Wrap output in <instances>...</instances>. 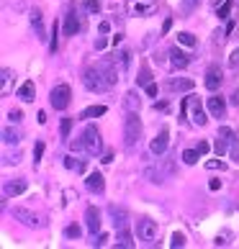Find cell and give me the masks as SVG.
Returning a JSON list of instances; mask_svg holds the SVG:
<instances>
[{"label":"cell","instance_id":"17","mask_svg":"<svg viewBox=\"0 0 239 249\" xmlns=\"http://www.w3.org/2000/svg\"><path fill=\"white\" fill-rule=\"evenodd\" d=\"M11 213H13V218H18V221H21V224H26V226H39V218H36L34 213H31V211L29 208H21V206H16L13 211H11Z\"/></svg>","mask_w":239,"mask_h":249},{"label":"cell","instance_id":"30","mask_svg":"<svg viewBox=\"0 0 239 249\" xmlns=\"http://www.w3.org/2000/svg\"><path fill=\"white\" fill-rule=\"evenodd\" d=\"M178 44H183V47H196V36L188 34V31H180L178 34Z\"/></svg>","mask_w":239,"mask_h":249},{"label":"cell","instance_id":"4","mask_svg":"<svg viewBox=\"0 0 239 249\" xmlns=\"http://www.w3.org/2000/svg\"><path fill=\"white\" fill-rule=\"evenodd\" d=\"M157 11V0H126V13L134 18H147Z\"/></svg>","mask_w":239,"mask_h":249},{"label":"cell","instance_id":"37","mask_svg":"<svg viewBox=\"0 0 239 249\" xmlns=\"http://www.w3.org/2000/svg\"><path fill=\"white\" fill-rule=\"evenodd\" d=\"M82 231H80V226L77 224H70L67 229H64V236H67V239H77Z\"/></svg>","mask_w":239,"mask_h":249},{"label":"cell","instance_id":"12","mask_svg":"<svg viewBox=\"0 0 239 249\" xmlns=\"http://www.w3.org/2000/svg\"><path fill=\"white\" fill-rule=\"evenodd\" d=\"M80 31V18H77V8L70 5L67 13H64V34L67 36H75Z\"/></svg>","mask_w":239,"mask_h":249},{"label":"cell","instance_id":"3","mask_svg":"<svg viewBox=\"0 0 239 249\" xmlns=\"http://www.w3.org/2000/svg\"><path fill=\"white\" fill-rule=\"evenodd\" d=\"M82 85H85L90 93H103V90L111 88V85L106 82V77L100 75L98 67H88V70H85V75H82Z\"/></svg>","mask_w":239,"mask_h":249},{"label":"cell","instance_id":"13","mask_svg":"<svg viewBox=\"0 0 239 249\" xmlns=\"http://www.w3.org/2000/svg\"><path fill=\"white\" fill-rule=\"evenodd\" d=\"M31 29H34V36H36L39 41L47 39V29H44V16H41L39 8H34V11H31Z\"/></svg>","mask_w":239,"mask_h":249},{"label":"cell","instance_id":"31","mask_svg":"<svg viewBox=\"0 0 239 249\" xmlns=\"http://www.w3.org/2000/svg\"><path fill=\"white\" fill-rule=\"evenodd\" d=\"M198 157H201L198 149H185V152H183V162H185V164H196Z\"/></svg>","mask_w":239,"mask_h":249},{"label":"cell","instance_id":"45","mask_svg":"<svg viewBox=\"0 0 239 249\" xmlns=\"http://www.w3.org/2000/svg\"><path fill=\"white\" fill-rule=\"evenodd\" d=\"M229 154H232V160H234V162L239 164V144H234L232 149H229Z\"/></svg>","mask_w":239,"mask_h":249},{"label":"cell","instance_id":"9","mask_svg":"<svg viewBox=\"0 0 239 249\" xmlns=\"http://www.w3.org/2000/svg\"><path fill=\"white\" fill-rule=\"evenodd\" d=\"M95 67L100 70V75H103L106 77V82H108V85H116V82H118V70H116V59H98L95 62Z\"/></svg>","mask_w":239,"mask_h":249},{"label":"cell","instance_id":"5","mask_svg":"<svg viewBox=\"0 0 239 249\" xmlns=\"http://www.w3.org/2000/svg\"><path fill=\"white\" fill-rule=\"evenodd\" d=\"M70 100H72V90H70V85H54L52 88V93H49V103H52V108L54 110H64L70 106Z\"/></svg>","mask_w":239,"mask_h":249},{"label":"cell","instance_id":"24","mask_svg":"<svg viewBox=\"0 0 239 249\" xmlns=\"http://www.w3.org/2000/svg\"><path fill=\"white\" fill-rule=\"evenodd\" d=\"M124 106H126V110H139V106H142L139 93H136V90H129L124 95Z\"/></svg>","mask_w":239,"mask_h":249},{"label":"cell","instance_id":"42","mask_svg":"<svg viewBox=\"0 0 239 249\" xmlns=\"http://www.w3.org/2000/svg\"><path fill=\"white\" fill-rule=\"evenodd\" d=\"M229 67H239V49L232 52V57H229Z\"/></svg>","mask_w":239,"mask_h":249},{"label":"cell","instance_id":"16","mask_svg":"<svg viewBox=\"0 0 239 249\" xmlns=\"http://www.w3.org/2000/svg\"><path fill=\"white\" fill-rule=\"evenodd\" d=\"M85 224H88V231L93 234V236L100 231V211H98L95 206H90V208L85 211Z\"/></svg>","mask_w":239,"mask_h":249},{"label":"cell","instance_id":"46","mask_svg":"<svg viewBox=\"0 0 239 249\" xmlns=\"http://www.w3.org/2000/svg\"><path fill=\"white\" fill-rule=\"evenodd\" d=\"M147 95H157V85H154V82H149V85H147Z\"/></svg>","mask_w":239,"mask_h":249},{"label":"cell","instance_id":"29","mask_svg":"<svg viewBox=\"0 0 239 249\" xmlns=\"http://www.w3.org/2000/svg\"><path fill=\"white\" fill-rule=\"evenodd\" d=\"M232 8H234V0H224V3L216 8V16H219V18H229V13H232Z\"/></svg>","mask_w":239,"mask_h":249},{"label":"cell","instance_id":"51","mask_svg":"<svg viewBox=\"0 0 239 249\" xmlns=\"http://www.w3.org/2000/svg\"><path fill=\"white\" fill-rule=\"evenodd\" d=\"M98 29H100V34H108V31H111V23H106V21H103V23L98 26Z\"/></svg>","mask_w":239,"mask_h":249},{"label":"cell","instance_id":"49","mask_svg":"<svg viewBox=\"0 0 239 249\" xmlns=\"http://www.w3.org/2000/svg\"><path fill=\"white\" fill-rule=\"evenodd\" d=\"M229 100H232V106H239V88L232 93V98H229Z\"/></svg>","mask_w":239,"mask_h":249},{"label":"cell","instance_id":"38","mask_svg":"<svg viewBox=\"0 0 239 249\" xmlns=\"http://www.w3.org/2000/svg\"><path fill=\"white\" fill-rule=\"evenodd\" d=\"M57 47H59V39H57V23H54V29H52V41H49V52L54 54V52H57Z\"/></svg>","mask_w":239,"mask_h":249},{"label":"cell","instance_id":"2","mask_svg":"<svg viewBox=\"0 0 239 249\" xmlns=\"http://www.w3.org/2000/svg\"><path fill=\"white\" fill-rule=\"evenodd\" d=\"M80 142L82 146H85V154L90 157H98L100 152H103V142H100V131L95 126H85L82 128V134H80Z\"/></svg>","mask_w":239,"mask_h":249},{"label":"cell","instance_id":"19","mask_svg":"<svg viewBox=\"0 0 239 249\" xmlns=\"http://www.w3.org/2000/svg\"><path fill=\"white\" fill-rule=\"evenodd\" d=\"M85 185H88L90 193L100 196V193L106 190V180H103V175H100V172H90V175H88V180H85Z\"/></svg>","mask_w":239,"mask_h":249},{"label":"cell","instance_id":"48","mask_svg":"<svg viewBox=\"0 0 239 249\" xmlns=\"http://www.w3.org/2000/svg\"><path fill=\"white\" fill-rule=\"evenodd\" d=\"M170 29H172V18H167V21H165V23H162V34H167Z\"/></svg>","mask_w":239,"mask_h":249},{"label":"cell","instance_id":"7","mask_svg":"<svg viewBox=\"0 0 239 249\" xmlns=\"http://www.w3.org/2000/svg\"><path fill=\"white\" fill-rule=\"evenodd\" d=\"M136 236L142 239V242H154L157 239V221H152V218H139L136 221Z\"/></svg>","mask_w":239,"mask_h":249},{"label":"cell","instance_id":"44","mask_svg":"<svg viewBox=\"0 0 239 249\" xmlns=\"http://www.w3.org/2000/svg\"><path fill=\"white\" fill-rule=\"evenodd\" d=\"M108 244V234H98V242H93V247H106Z\"/></svg>","mask_w":239,"mask_h":249},{"label":"cell","instance_id":"15","mask_svg":"<svg viewBox=\"0 0 239 249\" xmlns=\"http://www.w3.org/2000/svg\"><path fill=\"white\" fill-rule=\"evenodd\" d=\"M108 213H111L116 229H126V226H129V211H126V208H121V206H108Z\"/></svg>","mask_w":239,"mask_h":249},{"label":"cell","instance_id":"41","mask_svg":"<svg viewBox=\"0 0 239 249\" xmlns=\"http://www.w3.org/2000/svg\"><path fill=\"white\" fill-rule=\"evenodd\" d=\"M206 167H208V170H224L226 164H224V162H216V160H208V162H206Z\"/></svg>","mask_w":239,"mask_h":249},{"label":"cell","instance_id":"47","mask_svg":"<svg viewBox=\"0 0 239 249\" xmlns=\"http://www.w3.org/2000/svg\"><path fill=\"white\" fill-rule=\"evenodd\" d=\"M198 152H201V157L208 154V144H206V142H198Z\"/></svg>","mask_w":239,"mask_h":249},{"label":"cell","instance_id":"6","mask_svg":"<svg viewBox=\"0 0 239 249\" xmlns=\"http://www.w3.org/2000/svg\"><path fill=\"white\" fill-rule=\"evenodd\" d=\"M237 144V134L232 131L229 126H221L219 128V134H216V144H214V152L221 157V154H226L232 146Z\"/></svg>","mask_w":239,"mask_h":249},{"label":"cell","instance_id":"20","mask_svg":"<svg viewBox=\"0 0 239 249\" xmlns=\"http://www.w3.org/2000/svg\"><path fill=\"white\" fill-rule=\"evenodd\" d=\"M26 190H29V182L26 180H11V182H5V188H3L5 198H16V196H21V193H26Z\"/></svg>","mask_w":239,"mask_h":249},{"label":"cell","instance_id":"11","mask_svg":"<svg viewBox=\"0 0 239 249\" xmlns=\"http://www.w3.org/2000/svg\"><path fill=\"white\" fill-rule=\"evenodd\" d=\"M167 144H170V131L167 128H162V131L152 139V144H149V152L154 154V157H162L165 152H167Z\"/></svg>","mask_w":239,"mask_h":249},{"label":"cell","instance_id":"39","mask_svg":"<svg viewBox=\"0 0 239 249\" xmlns=\"http://www.w3.org/2000/svg\"><path fill=\"white\" fill-rule=\"evenodd\" d=\"M41 154H44V142H36V146H34V164H39Z\"/></svg>","mask_w":239,"mask_h":249},{"label":"cell","instance_id":"34","mask_svg":"<svg viewBox=\"0 0 239 249\" xmlns=\"http://www.w3.org/2000/svg\"><path fill=\"white\" fill-rule=\"evenodd\" d=\"M11 77H13V72L8 67H3V95L11 93Z\"/></svg>","mask_w":239,"mask_h":249},{"label":"cell","instance_id":"26","mask_svg":"<svg viewBox=\"0 0 239 249\" xmlns=\"http://www.w3.org/2000/svg\"><path fill=\"white\" fill-rule=\"evenodd\" d=\"M103 113H106V106H90V108H85L80 113V118H85V121H88V118H98V116H103Z\"/></svg>","mask_w":239,"mask_h":249},{"label":"cell","instance_id":"14","mask_svg":"<svg viewBox=\"0 0 239 249\" xmlns=\"http://www.w3.org/2000/svg\"><path fill=\"white\" fill-rule=\"evenodd\" d=\"M196 88V82L188 80V77H170L167 80V90L170 93H188V90Z\"/></svg>","mask_w":239,"mask_h":249},{"label":"cell","instance_id":"32","mask_svg":"<svg viewBox=\"0 0 239 249\" xmlns=\"http://www.w3.org/2000/svg\"><path fill=\"white\" fill-rule=\"evenodd\" d=\"M3 142L5 144H18V142H21V136H18V131H13V128H5V131H3Z\"/></svg>","mask_w":239,"mask_h":249},{"label":"cell","instance_id":"50","mask_svg":"<svg viewBox=\"0 0 239 249\" xmlns=\"http://www.w3.org/2000/svg\"><path fill=\"white\" fill-rule=\"evenodd\" d=\"M36 121H39V124H47V113H44V110H39V113H36Z\"/></svg>","mask_w":239,"mask_h":249},{"label":"cell","instance_id":"10","mask_svg":"<svg viewBox=\"0 0 239 249\" xmlns=\"http://www.w3.org/2000/svg\"><path fill=\"white\" fill-rule=\"evenodd\" d=\"M221 82H224V72L219 64H211V67L206 70V88L211 90V93H216L219 88H221Z\"/></svg>","mask_w":239,"mask_h":249},{"label":"cell","instance_id":"36","mask_svg":"<svg viewBox=\"0 0 239 249\" xmlns=\"http://www.w3.org/2000/svg\"><path fill=\"white\" fill-rule=\"evenodd\" d=\"M170 247L172 249H180V247H185V234H172V239H170Z\"/></svg>","mask_w":239,"mask_h":249},{"label":"cell","instance_id":"21","mask_svg":"<svg viewBox=\"0 0 239 249\" xmlns=\"http://www.w3.org/2000/svg\"><path fill=\"white\" fill-rule=\"evenodd\" d=\"M190 118H193V124L196 126H206V110L201 108V103H198V98H190Z\"/></svg>","mask_w":239,"mask_h":249},{"label":"cell","instance_id":"33","mask_svg":"<svg viewBox=\"0 0 239 249\" xmlns=\"http://www.w3.org/2000/svg\"><path fill=\"white\" fill-rule=\"evenodd\" d=\"M70 131H72V118H62V124H59L62 139H70Z\"/></svg>","mask_w":239,"mask_h":249},{"label":"cell","instance_id":"27","mask_svg":"<svg viewBox=\"0 0 239 249\" xmlns=\"http://www.w3.org/2000/svg\"><path fill=\"white\" fill-rule=\"evenodd\" d=\"M64 167L72 170V172H85V162L75 160V157H64Z\"/></svg>","mask_w":239,"mask_h":249},{"label":"cell","instance_id":"35","mask_svg":"<svg viewBox=\"0 0 239 249\" xmlns=\"http://www.w3.org/2000/svg\"><path fill=\"white\" fill-rule=\"evenodd\" d=\"M149 82H152V75H149V70H147V67H142V72H139V77H136V85H149Z\"/></svg>","mask_w":239,"mask_h":249},{"label":"cell","instance_id":"40","mask_svg":"<svg viewBox=\"0 0 239 249\" xmlns=\"http://www.w3.org/2000/svg\"><path fill=\"white\" fill-rule=\"evenodd\" d=\"M85 11L98 13V11H100V3H98V0H85Z\"/></svg>","mask_w":239,"mask_h":249},{"label":"cell","instance_id":"23","mask_svg":"<svg viewBox=\"0 0 239 249\" xmlns=\"http://www.w3.org/2000/svg\"><path fill=\"white\" fill-rule=\"evenodd\" d=\"M34 95H36V88H34V82H31V80H29V82H23V85L18 88V98H21L23 103H31Z\"/></svg>","mask_w":239,"mask_h":249},{"label":"cell","instance_id":"43","mask_svg":"<svg viewBox=\"0 0 239 249\" xmlns=\"http://www.w3.org/2000/svg\"><path fill=\"white\" fill-rule=\"evenodd\" d=\"M8 118H11L13 124H18V121H21V118H23V113H21V110L16 108V110H11V113H8Z\"/></svg>","mask_w":239,"mask_h":249},{"label":"cell","instance_id":"22","mask_svg":"<svg viewBox=\"0 0 239 249\" xmlns=\"http://www.w3.org/2000/svg\"><path fill=\"white\" fill-rule=\"evenodd\" d=\"M208 113L214 116V118H224L226 116V103H224V98H208Z\"/></svg>","mask_w":239,"mask_h":249},{"label":"cell","instance_id":"53","mask_svg":"<svg viewBox=\"0 0 239 249\" xmlns=\"http://www.w3.org/2000/svg\"><path fill=\"white\" fill-rule=\"evenodd\" d=\"M100 162H106V164H108V162H113V154H111V152H106V154H103V160H100Z\"/></svg>","mask_w":239,"mask_h":249},{"label":"cell","instance_id":"25","mask_svg":"<svg viewBox=\"0 0 239 249\" xmlns=\"http://www.w3.org/2000/svg\"><path fill=\"white\" fill-rule=\"evenodd\" d=\"M116 247H134V239L129 234V229H118V236H116Z\"/></svg>","mask_w":239,"mask_h":249},{"label":"cell","instance_id":"8","mask_svg":"<svg viewBox=\"0 0 239 249\" xmlns=\"http://www.w3.org/2000/svg\"><path fill=\"white\" fill-rule=\"evenodd\" d=\"M172 170H175V167H172V162H162L160 167H149L144 175H147V180H149V182H154V185H162L165 178H170V175H172Z\"/></svg>","mask_w":239,"mask_h":249},{"label":"cell","instance_id":"28","mask_svg":"<svg viewBox=\"0 0 239 249\" xmlns=\"http://www.w3.org/2000/svg\"><path fill=\"white\" fill-rule=\"evenodd\" d=\"M116 59H118V64H121V72H129V67H131V52L121 49L116 54Z\"/></svg>","mask_w":239,"mask_h":249},{"label":"cell","instance_id":"18","mask_svg":"<svg viewBox=\"0 0 239 249\" xmlns=\"http://www.w3.org/2000/svg\"><path fill=\"white\" fill-rule=\"evenodd\" d=\"M170 64H172V70H183V67H188V62H190V57L183 49H178V47H172L170 52Z\"/></svg>","mask_w":239,"mask_h":249},{"label":"cell","instance_id":"52","mask_svg":"<svg viewBox=\"0 0 239 249\" xmlns=\"http://www.w3.org/2000/svg\"><path fill=\"white\" fill-rule=\"evenodd\" d=\"M208 188H211V190H219V188H221V180H211Z\"/></svg>","mask_w":239,"mask_h":249},{"label":"cell","instance_id":"1","mask_svg":"<svg viewBox=\"0 0 239 249\" xmlns=\"http://www.w3.org/2000/svg\"><path fill=\"white\" fill-rule=\"evenodd\" d=\"M142 139V118H139V110H126L124 116V146L129 152L134 149Z\"/></svg>","mask_w":239,"mask_h":249}]
</instances>
